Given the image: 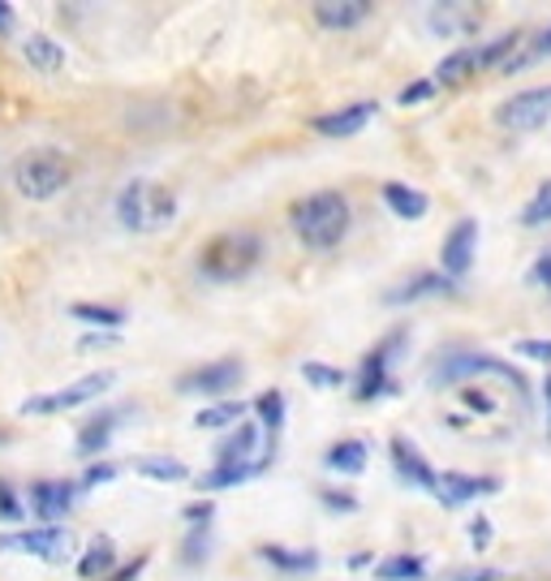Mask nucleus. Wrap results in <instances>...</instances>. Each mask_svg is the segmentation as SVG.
I'll return each instance as SVG.
<instances>
[{
    "label": "nucleus",
    "instance_id": "a18cd8bd",
    "mask_svg": "<svg viewBox=\"0 0 551 581\" xmlns=\"http://www.w3.org/2000/svg\"><path fill=\"white\" fill-rule=\"evenodd\" d=\"M112 336H86V340H82V349H95V345H109Z\"/></svg>",
    "mask_w": 551,
    "mask_h": 581
},
{
    "label": "nucleus",
    "instance_id": "39448f33",
    "mask_svg": "<svg viewBox=\"0 0 551 581\" xmlns=\"http://www.w3.org/2000/svg\"><path fill=\"white\" fill-rule=\"evenodd\" d=\"M70 530L65 526H35V530H18V534H4L0 551H27L43 564H65L70 560Z\"/></svg>",
    "mask_w": 551,
    "mask_h": 581
},
{
    "label": "nucleus",
    "instance_id": "a19ab883",
    "mask_svg": "<svg viewBox=\"0 0 551 581\" xmlns=\"http://www.w3.org/2000/svg\"><path fill=\"white\" fill-rule=\"evenodd\" d=\"M427 95H431V82H414V86L401 91V104H418V100H427Z\"/></svg>",
    "mask_w": 551,
    "mask_h": 581
},
{
    "label": "nucleus",
    "instance_id": "f03ea898",
    "mask_svg": "<svg viewBox=\"0 0 551 581\" xmlns=\"http://www.w3.org/2000/svg\"><path fill=\"white\" fill-rule=\"evenodd\" d=\"M263 258V237L251 228H233L212 237L203 251H198V276L212 281V285H233V281H246Z\"/></svg>",
    "mask_w": 551,
    "mask_h": 581
},
{
    "label": "nucleus",
    "instance_id": "f3484780",
    "mask_svg": "<svg viewBox=\"0 0 551 581\" xmlns=\"http://www.w3.org/2000/svg\"><path fill=\"white\" fill-rule=\"evenodd\" d=\"M397 340V336H392ZM392 340L388 345H379V349H370L367 363H363V375H358V400H375L384 388H388V349H392Z\"/></svg>",
    "mask_w": 551,
    "mask_h": 581
},
{
    "label": "nucleus",
    "instance_id": "49530a36",
    "mask_svg": "<svg viewBox=\"0 0 551 581\" xmlns=\"http://www.w3.org/2000/svg\"><path fill=\"white\" fill-rule=\"evenodd\" d=\"M539 52H543V57H551V27H548V35H543V43H539Z\"/></svg>",
    "mask_w": 551,
    "mask_h": 581
},
{
    "label": "nucleus",
    "instance_id": "c756f323",
    "mask_svg": "<svg viewBox=\"0 0 551 581\" xmlns=\"http://www.w3.org/2000/svg\"><path fill=\"white\" fill-rule=\"evenodd\" d=\"M139 473L160 478V482H182L190 470H185L177 457H143V461H139Z\"/></svg>",
    "mask_w": 551,
    "mask_h": 581
},
{
    "label": "nucleus",
    "instance_id": "ea45409f",
    "mask_svg": "<svg viewBox=\"0 0 551 581\" xmlns=\"http://www.w3.org/2000/svg\"><path fill=\"white\" fill-rule=\"evenodd\" d=\"M461 397H466V405H470V409H482V414H491V409H496V400L487 397V393H475V388H466Z\"/></svg>",
    "mask_w": 551,
    "mask_h": 581
},
{
    "label": "nucleus",
    "instance_id": "7ed1b4c3",
    "mask_svg": "<svg viewBox=\"0 0 551 581\" xmlns=\"http://www.w3.org/2000/svg\"><path fill=\"white\" fill-rule=\"evenodd\" d=\"M70 177H74L70 160H65L61 151H52V146L27 151V155L13 164V185H18V194L31 198V203H48V198H57V194L70 185Z\"/></svg>",
    "mask_w": 551,
    "mask_h": 581
},
{
    "label": "nucleus",
    "instance_id": "412c9836",
    "mask_svg": "<svg viewBox=\"0 0 551 581\" xmlns=\"http://www.w3.org/2000/svg\"><path fill=\"white\" fill-rule=\"evenodd\" d=\"M324 466L336 473H363L367 470V444H363V439H340V444H331Z\"/></svg>",
    "mask_w": 551,
    "mask_h": 581
},
{
    "label": "nucleus",
    "instance_id": "9d476101",
    "mask_svg": "<svg viewBox=\"0 0 551 581\" xmlns=\"http://www.w3.org/2000/svg\"><path fill=\"white\" fill-rule=\"evenodd\" d=\"M242 384V363H233V358H224V363H207L198 366V370H190L177 379V393L182 397H224L228 388H237Z\"/></svg>",
    "mask_w": 551,
    "mask_h": 581
},
{
    "label": "nucleus",
    "instance_id": "20e7f679",
    "mask_svg": "<svg viewBox=\"0 0 551 581\" xmlns=\"http://www.w3.org/2000/svg\"><path fill=\"white\" fill-rule=\"evenodd\" d=\"M177 216V198L155 182H130L116 194V220L134 233H155Z\"/></svg>",
    "mask_w": 551,
    "mask_h": 581
},
{
    "label": "nucleus",
    "instance_id": "6e6552de",
    "mask_svg": "<svg viewBox=\"0 0 551 581\" xmlns=\"http://www.w3.org/2000/svg\"><path fill=\"white\" fill-rule=\"evenodd\" d=\"M112 370H95V375H86V379H78L70 388H61V393H52V397H31L22 400V414H57V409H74V405H86V400H95L100 393H109L112 388Z\"/></svg>",
    "mask_w": 551,
    "mask_h": 581
},
{
    "label": "nucleus",
    "instance_id": "6ab92c4d",
    "mask_svg": "<svg viewBox=\"0 0 551 581\" xmlns=\"http://www.w3.org/2000/svg\"><path fill=\"white\" fill-rule=\"evenodd\" d=\"M384 203L392 207V216H401V220H422V216H427V207H431V198H427L422 190L401 185V182L384 185Z\"/></svg>",
    "mask_w": 551,
    "mask_h": 581
},
{
    "label": "nucleus",
    "instance_id": "c03bdc74",
    "mask_svg": "<svg viewBox=\"0 0 551 581\" xmlns=\"http://www.w3.org/2000/svg\"><path fill=\"white\" fill-rule=\"evenodd\" d=\"M9 22H13V4L0 0V31H9Z\"/></svg>",
    "mask_w": 551,
    "mask_h": 581
},
{
    "label": "nucleus",
    "instance_id": "bb28decb",
    "mask_svg": "<svg viewBox=\"0 0 551 581\" xmlns=\"http://www.w3.org/2000/svg\"><path fill=\"white\" fill-rule=\"evenodd\" d=\"M422 573H427L422 555H392V560L375 564V578L379 581H418Z\"/></svg>",
    "mask_w": 551,
    "mask_h": 581
},
{
    "label": "nucleus",
    "instance_id": "37998d69",
    "mask_svg": "<svg viewBox=\"0 0 551 581\" xmlns=\"http://www.w3.org/2000/svg\"><path fill=\"white\" fill-rule=\"evenodd\" d=\"M496 578H500L496 569H475V573H461L457 581H496Z\"/></svg>",
    "mask_w": 551,
    "mask_h": 581
},
{
    "label": "nucleus",
    "instance_id": "7c9ffc66",
    "mask_svg": "<svg viewBox=\"0 0 551 581\" xmlns=\"http://www.w3.org/2000/svg\"><path fill=\"white\" fill-rule=\"evenodd\" d=\"M521 224H526V228H543V224H551V182L539 185V194L526 203Z\"/></svg>",
    "mask_w": 551,
    "mask_h": 581
},
{
    "label": "nucleus",
    "instance_id": "a878e982",
    "mask_svg": "<svg viewBox=\"0 0 551 581\" xmlns=\"http://www.w3.org/2000/svg\"><path fill=\"white\" fill-rule=\"evenodd\" d=\"M112 414H104V418H91L82 431H78V452L82 457H100L104 448H109V439H112Z\"/></svg>",
    "mask_w": 551,
    "mask_h": 581
},
{
    "label": "nucleus",
    "instance_id": "58836bf2",
    "mask_svg": "<svg viewBox=\"0 0 551 581\" xmlns=\"http://www.w3.org/2000/svg\"><path fill=\"white\" fill-rule=\"evenodd\" d=\"M143 569H147V551H143V555H134V564H125V569H116V573H112L109 581H134V578H139V573H143Z\"/></svg>",
    "mask_w": 551,
    "mask_h": 581
},
{
    "label": "nucleus",
    "instance_id": "72a5a7b5",
    "mask_svg": "<svg viewBox=\"0 0 551 581\" xmlns=\"http://www.w3.org/2000/svg\"><path fill=\"white\" fill-rule=\"evenodd\" d=\"M0 521H22V504H18V496H13V487L0 478Z\"/></svg>",
    "mask_w": 551,
    "mask_h": 581
},
{
    "label": "nucleus",
    "instance_id": "a211bd4d",
    "mask_svg": "<svg viewBox=\"0 0 551 581\" xmlns=\"http://www.w3.org/2000/svg\"><path fill=\"white\" fill-rule=\"evenodd\" d=\"M258 448V427L255 422H237V431L216 448V466H246Z\"/></svg>",
    "mask_w": 551,
    "mask_h": 581
},
{
    "label": "nucleus",
    "instance_id": "cd10ccee",
    "mask_svg": "<svg viewBox=\"0 0 551 581\" xmlns=\"http://www.w3.org/2000/svg\"><path fill=\"white\" fill-rule=\"evenodd\" d=\"M443 289H448V281L427 272V276H414V281H405L401 289L388 293V302H392V306H401V302H418V297H436V293H443Z\"/></svg>",
    "mask_w": 551,
    "mask_h": 581
},
{
    "label": "nucleus",
    "instance_id": "5701e85b",
    "mask_svg": "<svg viewBox=\"0 0 551 581\" xmlns=\"http://www.w3.org/2000/svg\"><path fill=\"white\" fill-rule=\"evenodd\" d=\"M116 569V551H112V539H95L86 547V555L78 560V578L82 581H95V578H109Z\"/></svg>",
    "mask_w": 551,
    "mask_h": 581
},
{
    "label": "nucleus",
    "instance_id": "473e14b6",
    "mask_svg": "<svg viewBox=\"0 0 551 581\" xmlns=\"http://www.w3.org/2000/svg\"><path fill=\"white\" fill-rule=\"evenodd\" d=\"M302 375H306L310 388H340V384H345V375H340L336 366H324V363H306Z\"/></svg>",
    "mask_w": 551,
    "mask_h": 581
},
{
    "label": "nucleus",
    "instance_id": "dca6fc26",
    "mask_svg": "<svg viewBox=\"0 0 551 581\" xmlns=\"http://www.w3.org/2000/svg\"><path fill=\"white\" fill-rule=\"evenodd\" d=\"M500 487V478H475V473H443L436 478V496L443 504H466L475 496H491Z\"/></svg>",
    "mask_w": 551,
    "mask_h": 581
},
{
    "label": "nucleus",
    "instance_id": "c85d7f7f",
    "mask_svg": "<svg viewBox=\"0 0 551 581\" xmlns=\"http://www.w3.org/2000/svg\"><path fill=\"white\" fill-rule=\"evenodd\" d=\"M242 418H246V405H242V400H224V405L203 409V414L194 418V427H233V422H242Z\"/></svg>",
    "mask_w": 551,
    "mask_h": 581
},
{
    "label": "nucleus",
    "instance_id": "b1692460",
    "mask_svg": "<svg viewBox=\"0 0 551 581\" xmlns=\"http://www.w3.org/2000/svg\"><path fill=\"white\" fill-rule=\"evenodd\" d=\"M70 315H74L78 324L104 327V332H116V327L125 324V310H121V306H95V302H74Z\"/></svg>",
    "mask_w": 551,
    "mask_h": 581
},
{
    "label": "nucleus",
    "instance_id": "393cba45",
    "mask_svg": "<svg viewBox=\"0 0 551 581\" xmlns=\"http://www.w3.org/2000/svg\"><path fill=\"white\" fill-rule=\"evenodd\" d=\"M267 461H246V466H216L212 473H203V482H198V491H221V487H237V482H246V478H255Z\"/></svg>",
    "mask_w": 551,
    "mask_h": 581
},
{
    "label": "nucleus",
    "instance_id": "c9c22d12",
    "mask_svg": "<svg viewBox=\"0 0 551 581\" xmlns=\"http://www.w3.org/2000/svg\"><path fill=\"white\" fill-rule=\"evenodd\" d=\"M530 285L551 289V251H543V255L534 258V267H530Z\"/></svg>",
    "mask_w": 551,
    "mask_h": 581
},
{
    "label": "nucleus",
    "instance_id": "ddd939ff",
    "mask_svg": "<svg viewBox=\"0 0 551 581\" xmlns=\"http://www.w3.org/2000/svg\"><path fill=\"white\" fill-rule=\"evenodd\" d=\"M379 112V104H349V109H336V112H324V116H315L310 125L319 130V134H328V139H349V134H358V130H367L370 116Z\"/></svg>",
    "mask_w": 551,
    "mask_h": 581
},
{
    "label": "nucleus",
    "instance_id": "f8f14e48",
    "mask_svg": "<svg viewBox=\"0 0 551 581\" xmlns=\"http://www.w3.org/2000/svg\"><path fill=\"white\" fill-rule=\"evenodd\" d=\"M78 500V482H57V478H43L31 487V509H35L39 521H48V526H57L65 512L74 509Z\"/></svg>",
    "mask_w": 551,
    "mask_h": 581
},
{
    "label": "nucleus",
    "instance_id": "e433bc0d",
    "mask_svg": "<svg viewBox=\"0 0 551 581\" xmlns=\"http://www.w3.org/2000/svg\"><path fill=\"white\" fill-rule=\"evenodd\" d=\"M517 354L539 358V363H551V340H521V345H517Z\"/></svg>",
    "mask_w": 551,
    "mask_h": 581
},
{
    "label": "nucleus",
    "instance_id": "0eeeda50",
    "mask_svg": "<svg viewBox=\"0 0 551 581\" xmlns=\"http://www.w3.org/2000/svg\"><path fill=\"white\" fill-rule=\"evenodd\" d=\"M496 121L504 130H539L551 121V82L548 86H530V91H517L513 100H504L496 109Z\"/></svg>",
    "mask_w": 551,
    "mask_h": 581
},
{
    "label": "nucleus",
    "instance_id": "4468645a",
    "mask_svg": "<svg viewBox=\"0 0 551 581\" xmlns=\"http://www.w3.org/2000/svg\"><path fill=\"white\" fill-rule=\"evenodd\" d=\"M370 13H375L370 0H319L315 4V22L328 27V31H354V27L367 22Z\"/></svg>",
    "mask_w": 551,
    "mask_h": 581
},
{
    "label": "nucleus",
    "instance_id": "423d86ee",
    "mask_svg": "<svg viewBox=\"0 0 551 581\" xmlns=\"http://www.w3.org/2000/svg\"><path fill=\"white\" fill-rule=\"evenodd\" d=\"M517 48V35H500L491 39V43H482V48H457V52H448L440 65H436V82H461V78H470L475 70H487V65H496L504 52H513Z\"/></svg>",
    "mask_w": 551,
    "mask_h": 581
},
{
    "label": "nucleus",
    "instance_id": "f257e3e1",
    "mask_svg": "<svg viewBox=\"0 0 551 581\" xmlns=\"http://www.w3.org/2000/svg\"><path fill=\"white\" fill-rule=\"evenodd\" d=\"M349 220H354L349 216V198H345L340 190H319V194L294 203V212H289L294 233L310 246V251H331V246H340L345 233H349Z\"/></svg>",
    "mask_w": 551,
    "mask_h": 581
},
{
    "label": "nucleus",
    "instance_id": "2eb2a0df",
    "mask_svg": "<svg viewBox=\"0 0 551 581\" xmlns=\"http://www.w3.org/2000/svg\"><path fill=\"white\" fill-rule=\"evenodd\" d=\"M388 452H392V466H397V473H401L409 487H418V491H436V473H431V466L422 461V452H418L409 439L392 436Z\"/></svg>",
    "mask_w": 551,
    "mask_h": 581
},
{
    "label": "nucleus",
    "instance_id": "2f4dec72",
    "mask_svg": "<svg viewBox=\"0 0 551 581\" xmlns=\"http://www.w3.org/2000/svg\"><path fill=\"white\" fill-rule=\"evenodd\" d=\"M255 405H258V418H263V427H267V431L276 436V431L285 427V397H280V393L272 388V393H263Z\"/></svg>",
    "mask_w": 551,
    "mask_h": 581
},
{
    "label": "nucleus",
    "instance_id": "1a4fd4ad",
    "mask_svg": "<svg viewBox=\"0 0 551 581\" xmlns=\"http://www.w3.org/2000/svg\"><path fill=\"white\" fill-rule=\"evenodd\" d=\"M466 375H496V379H504V384H513V388H526L521 370H513V366L500 363V358H491V354H457V358L436 366V384H457V379H466Z\"/></svg>",
    "mask_w": 551,
    "mask_h": 581
},
{
    "label": "nucleus",
    "instance_id": "79ce46f5",
    "mask_svg": "<svg viewBox=\"0 0 551 581\" xmlns=\"http://www.w3.org/2000/svg\"><path fill=\"white\" fill-rule=\"evenodd\" d=\"M185 521H212V504L203 500V504H190L185 509Z\"/></svg>",
    "mask_w": 551,
    "mask_h": 581
},
{
    "label": "nucleus",
    "instance_id": "9b49d317",
    "mask_svg": "<svg viewBox=\"0 0 551 581\" xmlns=\"http://www.w3.org/2000/svg\"><path fill=\"white\" fill-rule=\"evenodd\" d=\"M475 251H478V220H457L452 233L443 237V251H440V263H443V276L461 281L470 267H475Z\"/></svg>",
    "mask_w": 551,
    "mask_h": 581
},
{
    "label": "nucleus",
    "instance_id": "de8ad7c7",
    "mask_svg": "<svg viewBox=\"0 0 551 581\" xmlns=\"http://www.w3.org/2000/svg\"><path fill=\"white\" fill-rule=\"evenodd\" d=\"M543 397H548V409H551V375H548V384H543Z\"/></svg>",
    "mask_w": 551,
    "mask_h": 581
},
{
    "label": "nucleus",
    "instance_id": "4c0bfd02",
    "mask_svg": "<svg viewBox=\"0 0 551 581\" xmlns=\"http://www.w3.org/2000/svg\"><path fill=\"white\" fill-rule=\"evenodd\" d=\"M470 543H475L478 551H487V543H491V521H487V517H478L475 526H470Z\"/></svg>",
    "mask_w": 551,
    "mask_h": 581
},
{
    "label": "nucleus",
    "instance_id": "4be33fe9",
    "mask_svg": "<svg viewBox=\"0 0 551 581\" xmlns=\"http://www.w3.org/2000/svg\"><path fill=\"white\" fill-rule=\"evenodd\" d=\"M258 555H263L272 569H280V573H310V569L319 564L315 551H289V547H280V543L258 547Z\"/></svg>",
    "mask_w": 551,
    "mask_h": 581
},
{
    "label": "nucleus",
    "instance_id": "09e8293b",
    "mask_svg": "<svg viewBox=\"0 0 551 581\" xmlns=\"http://www.w3.org/2000/svg\"><path fill=\"white\" fill-rule=\"evenodd\" d=\"M13 439V431H0V444H9Z\"/></svg>",
    "mask_w": 551,
    "mask_h": 581
},
{
    "label": "nucleus",
    "instance_id": "aec40b11",
    "mask_svg": "<svg viewBox=\"0 0 551 581\" xmlns=\"http://www.w3.org/2000/svg\"><path fill=\"white\" fill-rule=\"evenodd\" d=\"M22 57H27L39 73H57L61 65H65V48H61L52 35H27V43H22Z\"/></svg>",
    "mask_w": 551,
    "mask_h": 581
},
{
    "label": "nucleus",
    "instance_id": "f704fd0d",
    "mask_svg": "<svg viewBox=\"0 0 551 581\" xmlns=\"http://www.w3.org/2000/svg\"><path fill=\"white\" fill-rule=\"evenodd\" d=\"M109 478H116V466L100 461V466H86V473H82V482H78V487H100V482H109Z\"/></svg>",
    "mask_w": 551,
    "mask_h": 581
}]
</instances>
